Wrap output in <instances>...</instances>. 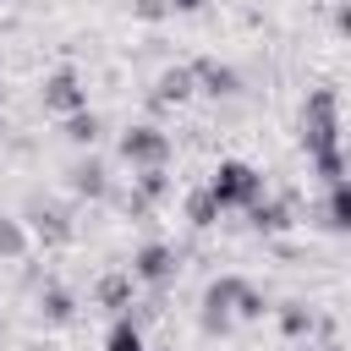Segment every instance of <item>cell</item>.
Segmentation results:
<instances>
[{
    "label": "cell",
    "mask_w": 351,
    "mask_h": 351,
    "mask_svg": "<svg viewBox=\"0 0 351 351\" xmlns=\"http://www.w3.org/2000/svg\"><path fill=\"white\" fill-rule=\"evenodd\" d=\"M302 148L307 159L318 165V176L335 186L346 181V159H340V99L335 88H313L307 104H302Z\"/></svg>",
    "instance_id": "6da1fadb"
},
{
    "label": "cell",
    "mask_w": 351,
    "mask_h": 351,
    "mask_svg": "<svg viewBox=\"0 0 351 351\" xmlns=\"http://www.w3.org/2000/svg\"><path fill=\"white\" fill-rule=\"evenodd\" d=\"M208 197H214L219 208H252V203L263 197V176H258L252 165H241V159H225V165L214 170V181H208Z\"/></svg>",
    "instance_id": "7a4b0ae2"
},
{
    "label": "cell",
    "mask_w": 351,
    "mask_h": 351,
    "mask_svg": "<svg viewBox=\"0 0 351 351\" xmlns=\"http://www.w3.org/2000/svg\"><path fill=\"white\" fill-rule=\"evenodd\" d=\"M121 159H126L132 170H159V165L170 159V137H165L159 126H132V132L121 137Z\"/></svg>",
    "instance_id": "3957f363"
},
{
    "label": "cell",
    "mask_w": 351,
    "mask_h": 351,
    "mask_svg": "<svg viewBox=\"0 0 351 351\" xmlns=\"http://www.w3.org/2000/svg\"><path fill=\"white\" fill-rule=\"evenodd\" d=\"M44 110H49V115H77V110H88L82 77H77V71H55V77L44 82Z\"/></svg>",
    "instance_id": "277c9868"
},
{
    "label": "cell",
    "mask_w": 351,
    "mask_h": 351,
    "mask_svg": "<svg viewBox=\"0 0 351 351\" xmlns=\"http://www.w3.org/2000/svg\"><path fill=\"white\" fill-rule=\"evenodd\" d=\"M241 285H247V280H236V274H225V280H214V285H208V296H203V329H208V335H219V329L230 324Z\"/></svg>",
    "instance_id": "5b68a950"
},
{
    "label": "cell",
    "mask_w": 351,
    "mask_h": 351,
    "mask_svg": "<svg viewBox=\"0 0 351 351\" xmlns=\"http://www.w3.org/2000/svg\"><path fill=\"white\" fill-rule=\"evenodd\" d=\"M132 274H137V280H148V285H165V280L176 274V252H170L165 241H148V247L132 258Z\"/></svg>",
    "instance_id": "8992f818"
},
{
    "label": "cell",
    "mask_w": 351,
    "mask_h": 351,
    "mask_svg": "<svg viewBox=\"0 0 351 351\" xmlns=\"http://www.w3.org/2000/svg\"><path fill=\"white\" fill-rule=\"evenodd\" d=\"M27 214H33V230H38V241H49V247L71 241V214H66V208H55V203H33Z\"/></svg>",
    "instance_id": "52a82bcc"
},
{
    "label": "cell",
    "mask_w": 351,
    "mask_h": 351,
    "mask_svg": "<svg viewBox=\"0 0 351 351\" xmlns=\"http://www.w3.org/2000/svg\"><path fill=\"white\" fill-rule=\"evenodd\" d=\"M192 93V66H170V71H159V82H154V104H181Z\"/></svg>",
    "instance_id": "ba28073f"
},
{
    "label": "cell",
    "mask_w": 351,
    "mask_h": 351,
    "mask_svg": "<svg viewBox=\"0 0 351 351\" xmlns=\"http://www.w3.org/2000/svg\"><path fill=\"white\" fill-rule=\"evenodd\" d=\"M192 82H203V93H236V71L230 66H219V60H197L192 66Z\"/></svg>",
    "instance_id": "9c48e42d"
},
{
    "label": "cell",
    "mask_w": 351,
    "mask_h": 351,
    "mask_svg": "<svg viewBox=\"0 0 351 351\" xmlns=\"http://www.w3.org/2000/svg\"><path fill=\"white\" fill-rule=\"evenodd\" d=\"M71 192L104 197V192H110V181H104V165H99V159H77V165H71Z\"/></svg>",
    "instance_id": "30bf717a"
},
{
    "label": "cell",
    "mask_w": 351,
    "mask_h": 351,
    "mask_svg": "<svg viewBox=\"0 0 351 351\" xmlns=\"http://www.w3.org/2000/svg\"><path fill=\"white\" fill-rule=\"evenodd\" d=\"M104 351H148V346H143V329H137V318H132V313H121V318L110 324Z\"/></svg>",
    "instance_id": "8fae6325"
},
{
    "label": "cell",
    "mask_w": 351,
    "mask_h": 351,
    "mask_svg": "<svg viewBox=\"0 0 351 351\" xmlns=\"http://www.w3.org/2000/svg\"><path fill=\"white\" fill-rule=\"evenodd\" d=\"M99 302H104L110 313H126V307H132V274H104V280H99Z\"/></svg>",
    "instance_id": "7c38bea8"
},
{
    "label": "cell",
    "mask_w": 351,
    "mask_h": 351,
    "mask_svg": "<svg viewBox=\"0 0 351 351\" xmlns=\"http://www.w3.org/2000/svg\"><path fill=\"white\" fill-rule=\"evenodd\" d=\"M38 307H44V318H49V324H71V313H77L71 291H60V285H49V291L38 296Z\"/></svg>",
    "instance_id": "4fadbf2b"
},
{
    "label": "cell",
    "mask_w": 351,
    "mask_h": 351,
    "mask_svg": "<svg viewBox=\"0 0 351 351\" xmlns=\"http://www.w3.org/2000/svg\"><path fill=\"white\" fill-rule=\"evenodd\" d=\"M324 225H329V230H346V225H351V197H346V181H335V186H329V208H324Z\"/></svg>",
    "instance_id": "5bb4252c"
},
{
    "label": "cell",
    "mask_w": 351,
    "mask_h": 351,
    "mask_svg": "<svg viewBox=\"0 0 351 351\" xmlns=\"http://www.w3.org/2000/svg\"><path fill=\"white\" fill-rule=\"evenodd\" d=\"M247 214H252L258 230H285V225H291V208H285V203H263V197H258Z\"/></svg>",
    "instance_id": "9a60e30c"
},
{
    "label": "cell",
    "mask_w": 351,
    "mask_h": 351,
    "mask_svg": "<svg viewBox=\"0 0 351 351\" xmlns=\"http://www.w3.org/2000/svg\"><path fill=\"white\" fill-rule=\"evenodd\" d=\"M186 219H192V225H197V230H208V225H214V219H219V203H214V197H208V186H203V192H192V197H186Z\"/></svg>",
    "instance_id": "2e32d148"
},
{
    "label": "cell",
    "mask_w": 351,
    "mask_h": 351,
    "mask_svg": "<svg viewBox=\"0 0 351 351\" xmlns=\"http://www.w3.org/2000/svg\"><path fill=\"white\" fill-rule=\"evenodd\" d=\"M280 329L302 340V335H313V329H318V313H313V307H285V313H280Z\"/></svg>",
    "instance_id": "e0dca14e"
},
{
    "label": "cell",
    "mask_w": 351,
    "mask_h": 351,
    "mask_svg": "<svg viewBox=\"0 0 351 351\" xmlns=\"http://www.w3.org/2000/svg\"><path fill=\"white\" fill-rule=\"evenodd\" d=\"M66 137H71V143H93V137H99V115H88V110L66 115Z\"/></svg>",
    "instance_id": "ac0fdd59"
},
{
    "label": "cell",
    "mask_w": 351,
    "mask_h": 351,
    "mask_svg": "<svg viewBox=\"0 0 351 351\" xmlns=\"http://www.w3.org/2000/svg\"><path fill=\"white\" fill-rule=\"evenodd\" d=\"M22 252H27L22 225H16V219H0V258H22Z\"/></svg>",
    "instance_id": "d6986e66"
},
{
    "label": "cell",
    "mask_w": 351,
    "mask_h": 351,
    "mask_svg": "<svg viewBox=\"0 0 351 351\" xmlns=\"http://www.w3.org/2000/svg\"><path fill=\"white\" fill-rule=\"evenodd\" d=\"M236 313H241V318H263V296H258L252 285H241V296H236Z\"/></svg>",
    "instance_id": "ffe728a7"
},
{
    "label": "cell",
    "mask_w": 351,
    "mask_h": 351,
    "mask_svg": "<svg viewBox=\"0 0 351 351\" xmlns=\"http://www.w3.org/2000/svg\"><path fill=\"white\" fill-rule=\"evenodd\" d=\"M132 11H137L143 22H159V16L170 11V5H165V0H132Z\"/></svg>",
    "instance_id": "44dd1931"
},
{
    "label": "cell",
    "mask_w": 351,
    "mask_h": 351,
    "mask_svg": "<svg viewBox=\"0 0 351 351\" xmlns=\"http://www.w3.org/2000/svg\"><path fill=\"white\" fill-rule=\"evenodd\" d=\"M165 5H170V11H197L203 0H165Z\"/></svg>",
    "instance_id": "7402d4cb"
},
{
    "label": "cell",
    "mask_w": 351,
    "mask_h": 351,
    "mask_svg": "<svg viewBox=\"0 0 351 351\" xmlns=\"http://www.w3.org/2000/svg\"><path fill=\"white\" fill-rule=\"evenodd\" d=\"M296 351H340V340H324V346H296Z\"/></svg>",
    "instance_id": "603a6c76"
},
{
    "label": "cell",
    "mask_w": 351,
    "mask_h": 351,
    "mask_svg": "<svg viewBox=\"0 0 351 351\" xmlns=\"http://www.w3.org/2000/svg\"><path fill=\"white\" fill-rule=\"evenodd\" d=\"M154 351H165V346H154Z\"/></svg>",
    "instance_id": "cb8c5ba5"
}]
</instances>
